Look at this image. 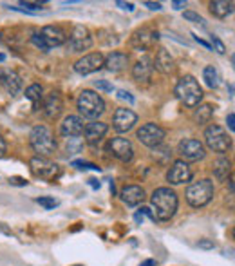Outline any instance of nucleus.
<instances>
[{
    "label": "nucleus",
    "instance_id": "nucleus-1",
    "mask_svg": "<svg viewBox=\"0 0 235 266\" xmlns=\"http://www.w3.org/2000/svg\"><path fill=\"white\" fill-rule=\"evenodd\" d=\"M150 203H152V208L150 210L154 212L157 221H170L176 215L177 212V194L169 187H159L154 190L152 197H150Z\"/></svg>",
    "mask_w": 235,
    "mask_h": 266
},
{
    "label": "nucleus",
    "instance_id": "nucleus-2",
    "mask_svg": "<svg viewBox=\"0 0 235 266\" xmlns=\"http://www.w3.org/2000/svg\"><path fill=\"white\" fill-rule=\"evenodd\" d=\"M29 143L31 149L38 154V158H49L56 152V140L51 129L45 125H36L29 132Z\"/></svg>",
    "mask_w": 235,
    "mask_h": 266
},
{
    "label": "nucleus",
    "instance_id": "nucleus-3",
    "mask_svg": "<svg viewBox=\"0 0 235 266\" xmlns=\"http://www.w3.org/2000/svg\"><path fill=\"white\" fill-rule=\"evenodd\" d=\"M176 96L186 107H197L203 100V89L192 75H184L176 85Z\"/></svg>",
    "mask_w": 235,
    "mask_h": 266
},
{
    "label": "nucleus",
    "instance_id": "nucleus-4",
    "mask_svg": "<svg viewBox=\"0 0 235 266\" xmlns=\"http://www.w3.org/2000/svg\"><path fill=\"white\" fill-rule=\"evenodd\" d=\"M78 110L83 118H89L96 122L103 113H105V102L98 93L90 89H85L78 96Z\"/></svg>",
    "mask_w": 235,
    "mask_h": 266
},
{
    "label": "nucleus",
    "instance_id": "nucleus-5",
    "mask_svg": "<svg viewBox=\"0 0 235 266\" xmlns=\"http://www.w3.org/2000/svg\"><path fill=\"white\" fill-rule=\"evenodd\" d=\"M186 201L190 207L201 208L206 207L214 197V183L210 180H199L186 188Z\"/></svg>",
    "mask_w": 235,
    "mask_h": 266
},
{
    "label": "nucleus",
    "instance_id": "nucleus-6",
    "mask_svg": "<svg viewBox=\"0 0 235 266\" xmlns=\"http://www.w3.org/2000/svg\"><path fill=\"white\" fill-rule=\"evenodd\" d=\"M204 141H206V147L210 150L217 154L228 152V149L231 147V138L228 136V132L221 125L212 123L210 127H206L204 130Z\"/></svg>",
    "mask_w": 235,
    "mask_h": 266
},
{
    "label": "nucleus",
    "instance_id": "nucleus-7",
    "mask_svg": "<svg viewBox=\"0 0 235 266\" xmlns=\"http://www.w3.org/2000/svg\"><path fill=\"white\" fill-rule=\"evenodd\" d=\"M165 136H167V132H165L159 125H156V123H145V125H141V129H137L136 132L137 140L145 145V147H150V149H157V147L163 143Z\"/></svg>",
    "mask_w": 235,
    "mask_h": 266
},
{
    "label": "nucleus",
    "instance_id": "nucleus-8",
    "mask_svg": "<svg viewBox=\"0 0 235 266\" xmlns=\"http://www.w3.org/2000/svg\"><path fill=\"white\" fill-rule=\"evenodd\" d=\"M179 154L183 158V161H199L206 156V150H204V145L199 140H194V138H184L179 141Z\"/></svg>",
    "mask_w": 235,
    "mask_h": 266
},
{
    "label": "nucleus",
    "instance_id": "nucleus-9",
    "mask_svg": "<svg viewBox=\"0 0 235 266\" xmlns=\"http://www.w3.org/2000/svg\"><path fill=\"white\" fill-rule=\"evenodd\" d=\"M29 167H31V172L35 174L40 180H55L60 174V167L53 161L45 160V158H31L29 161Z\"/></svg>",
    "mask_w": 235,
    "mask_h": 266
},
{
    "label": "nucleus",
    "instance_id": "nucleus-10",
    "mask_svg": "<svg viewBox=\"0 0 235 266\" xmlns=\"http://www.w3.org/2000/svg\"><path fill=\"white\" fill-rule=\"evenodd\" d=\"M90 46H92V38H90L89 29H87L85 26H75V29L70 33V38L67 40L69 51L83 53V51H87Z\"/></svg>",
    "mask_w": 235,
    "mask_h": 266
},
{
    "label": "nucleus",
    "instance_id": "nucleus-11",
    "mask_svg": "<svg viewBox=\"0 0 235 266\" xmlns=\"http://www.w3.org/2000/svg\"><path fill=\"white\" fill-rule=\"evenodd\" d=\"M107 149L116 160L123 161V163H129L134 158V147L127 138H112L107 145Z\"/></svg>",
    "mask_w": 235,
    "mask_h": 266
},
{
    "label": "nucleus",
    "instance_id": "nucleus-12",
    "mask_svg": "<svg viewBox=\"0 0 235 266\" xmlns=\"http://www.w3.org/2000/svg\"><path fill=\"white\" fill-rule=\"evenodd\" d=\"M103 62H105V58H103L102 53H89V55L82 56V58L75 63V71L78 75H83V76L90 75V73H96L98 69H102Z\"/></svg>",
    "mask_w": 235,
    "mask_h": 266
},
{
    "label": "nucleus",
    "instance_id": "nucleus-13",
    "mask_svg": "<svg viewBox=\"0 0 235 266\" xmlns=\"http://www.w3.org/2000/svg\"><path fill=\"white\" fill-rule=\"evenodd\" d=\"M190 180H192V170L183 160H177L170 165L169 172H167V181L170 185H183L188 183Z\"/></svg>",
    "mask_w": 235,
    "mask_h": 266
},
{
    "label": "nucleus",
    "instance_id": "nucleus-14",
    "mask_svg": "<svg viewBox=\"0 0 235 266\" xmlns=\"http://www.w3.org/2000/svg\"><path fill=\"white\" fill-rule=\"evenodd\" d=\"M137 123V114L130 109H116L112 116V127L116 132H129Z\"/></svg>",
    "mask_w": 235,
    "mask_h": 266
},
{
    "label": "nucleus",
    "instance_id": "nucleus-15",
    "mask_svg": "<svg viewBox=\"0 0 235 266\" xmlns=\"http://www.w3.org/2000/svg\"><path fill=\"white\" fill-rule=\"evenodd\" d=\"M0 87L8 94H11V96H16L22 91V80H20V76L16 75L15 71L2 67L0 69Z\"/></svg>",
    "mask_w": 235,
    "mask_h": 266
},
{
    "label": "nucleus",
    "instance_id": "nucleus-16",
    "mask_svg": "<svg viewBox=\"0 0 235 266\" xmlns=\"http://www.w3.org/2000/svg\"><path fill=\"white\" fill-rule=\"evenodd\" d=\"M38 35L42 36V40L45 42V46L49 49L63 46L67 42V33L62 28H58V26H45V28H42V31Z\"/></svg>",
    "mask_w": 235,
    "mask_h": 266
},
{
    "label": "nucleus",
    "instance_id": "nucleus-17",
    "mask_svg": "<svg viewBox=\"0 0 235 266\" xmlns=\"http://www.w3.org/2000/svg\"><path fill=\"white\" fill-rule=\"evenodd\" d=\"M83 129H85L83 118L82 116H73V114H69V116L62 122V125H60V132H62V136H65V138L80 136V134L83 132Z\"/></svg>",
    "mask_w": 235,
    "mask_h": 266
},
{
    "label": "nucleus",
    "instance_id": "nucleus-18",
    "mask_svg": "<svg viewBox=\"0 0 235 266\" xmlns=\"http://www.w3.org/2000/svg\"><path fill=\"white\" fill-rule=\"evenodd\" d=\"M107 130H109V125L103 122H90L85 125V129H83V134H85V141L89 145H98L100 141L103 140V136L107 134Z\"/></svg>",
    "mask_w": 235,
    "mask_h": 266
},
{
    "label": "nucleus",
    "instance_id": "nucleus-19",
    "mask_svg": "<svg viewBox=\"0 0 235 266\" xmlns=\"http://www.w3.org/2000/svg\"><path fill=\"white\" fill-rule=\"evenodd\" d=\"M42 110L49 120H55V118L60 116V113L63 110V102H62V96H60L58 91H53V93L47 94Z\"/></svg>",
    "mask_w": 235,
    "mask_h": 266
},
{
    "label": "nucleus",
    "instance_id": "nucleus-20",
    "mask_svg": "<svg viewBox=\"0 0 235 266\" xmlns=\"http://www.w3.org/2000/svg\"><path fill=\"white\" fill-rule=\"evenodd\" d=\"M122 201L127 207H137L145 201V190L137 185H127L122 190Z\"/></svg>",
    "mask_w": 235,
    "mask_h": 266
},
{
    "label": "nucleus",
    "instance_id": "nucleus-21",
    "mask_svg": "<svg viewBox=\"0 0 235 266\" xmlns=\"http://www.w3.org/2000/svg\"><path fill=\"white\" fill-rule=\"evenodd\" d=\"M152 71H154L152 60H150L149 56H143V58L137 60L136 65H134L132 76L136 82H149L150 76H152Z\"/></svg>",
    "mask_w": 235,
    "mask_h": 266
},
{
    "label": "nucleus",
    "instance_id": "nucleus-22",
    "mask_svg": "<svg viewBox=\"0 0 235 266\" xmlns=\"http://www.w3.org/2000/svg\"><path fill=\"white\" fill-rule=\"evenodd\" d=\"M127 63H129V56H127L125 53H122V51H112V53H110V55L105 58L103 65H105L107 69L110 71V73H120V71L125 69Z\"/></svg>",
    "mask_w": 235,
    "mask_h": 266
},
{
    "label": "nucleus",
    "instance_id": "nucleus-23",
    "mask_svg": "<svg viewBox=\"0 0 235 266\" xmlns=\"http://www.w3.org/2000/svg\"><path fill=\"white\" fill-rule=\"evenodd\" d=\"M154 65H156L157 71H161L163 75H169L174 71V58L165 47H161L156 55V60H154Z\"/></svg>",
    "mask_w": 235,
    "mask_h": 266
},
{
    "label": "nucleus",
    "instance_id": "nucleus-24",
    "mask_svg": "<svg viewBox=\"0 0 235 266\" xmlns=\"http://www.w3.org/2000/svg\"><path fill=\"white\" fill-rule=\"evenodd\" d=\"M210 11L217 18H228L233 13V2H224V0H214L210 2Z\"/></svg>",
    "mask_w": 235,
    "mask_h": 266
},
{
    "label": "nucleus",
    "instance_id": "nucleus-25",
    "mask_svg": "<svg viewBox=\"0 0 235 266\" xmlns=\"http://www.w3.org/2000/svg\"><path fill=\"white\" fill-rule=\"evenodd\" d=\"M230 172H231V163L228 158H219V160L214 163V176H216L219 181L228 180Z\"/></svg>",
    "mask_w": 235,
    "mask_h": 266
},
{
    "label": "nucleus",
    "instance_id": "nucleus-26",
    "mask_svg": "<svg viewBox=\"0 0 235 266\" xmlns=\"http://www.w3.org/2000/svg\"><path fill=\"white\" fill-rule=\"evenodd\" d=\"M150 40H152V35L149 33V29H137L130 38V46L134 49H145V47H149Z\"/></svg>",
    "mask_w": 235,
    "mask_h": 266
},
{
    "label": "nucleus",
    "instance_id": "nucleus-27",
    "mask_svg": "<svg viewBox=\"0 0 235 266\" xmlns=\"http://www.w3.org/2000/svg\"><path fill=\"white\" fill-rule=\"evenodd\" d=\"M26 98L31 100L33 103V110H38L40 109V103H42V98H43V89L42 85L38 83H33L26 89Z\"/></svg>",
    "mask_w": 235,
    "mask_h": 266
},
{
    "label": "nucleus",
    "instance_id": "nucleus-28",
    "mask_svg": "<svg viewBox=\"0 0 235 266\" xmlns=\"http://www.w3.org/2000/svg\"><path fill=\"white\" fill-rule=\"evenodd\" d=\"M203 80L204 83H206L210 89H217L221 83V75H219V71L216 69L214 65H206L203 71Z\"/></svg>",
    "mask_w": 235,
    "mask_h": 266
},
{
    "label": "nucleus",
    "instance_id": "nucleus-29",
    "mask_svg": "<svg viewBox=\"0 0 235 266\" xmlns=\"http://www.w3.org/2000/svg\"><path fill=\"white\" fill-rule=\"evenodd\" d=\"M212 116H214V107L208 105V103H204V105H197L196 113H194V122L199 123V125H204V123L210 122Z\"/></svg>",
    "mask_w": 235,
    "mask_h": 266
},
{
    "label": "nucleus",
    "instance_id": "nucleus-30",
    "mask_svg": "<svg viewBox=\"0 0 235 266\" xmlns=\"http://www.w3.org/2000/svg\"><path fill=\"white\" fill-rule=\"evenodd\" d=\"M65 150H67V154H78V152H82V150H83V141H82V138H80V136H76V138H67V141H65Z\"/></svg>",
    "mask_w": 235,
    "mask_h": 266
},
{
    "label": "nucleus",
    "instance_id": "nucleus-31",
    "mask_svg": "<svg viewBox=\"0 0 235 266\" xmlns=\"http://www.w3.org/2000/svg\"><path fill=\"white\" fill-rule=\"evenodd\" d=\"M145 217H149L150 221H154V223H156V215H154V212L150 210L149 207H141L139 210L136 212V215H134V221H136L137 225H143V219H145Z\"/></svg>",
    "mask_w": 235,
    "mask_h": 266
},
{
    "label": "nucleus",
    "instance_id": "nucleus-32",
    "mask_svg": "<svg viewBox=\"0 0 235 266\" xmlns=\"http://www.w3.org/2000/svg\"><path fill=\"white\" fill-rule=\"evenodd\" d=\"M70 165H73V167H76V168H80V170H96V172H100V167H96V165L90 163V161L75 160Z\"/></svg>",
    "mask_w": 235,
    "mask_h": 266
},
{
    "label": "nucleus",
    "instance_id": "nucleus-33",
    "mask_svg": "<svg viewBox=\"0 0 235 266\" xmlns=\"http://www.w3.org/2000/svg\"><path fill=\"white\" fill-rule=\"evenodd\" d=\"M36 203H38L40 207H43V208H45V210H51V208L58 207V201H56L55 197H47V196L38 197V199H36Z\"/></svg>",
    "mask_w": 235,
    "mask_h": 266
},
{
    "label": "nucleus",
    "instance_id": "nucleus-34",
    "mask_svg": "<svg viewBox=\"0 0 235 266\" xmlns=\"http://www.w3.org/2000/svg\"><path fill=\"white\" fill-rule=\"evenodd\" d=\"M184 20L194 22V24H204V18L196 11H184Z\"/></svg>",
    "mask_w": 235,
    "mask_h": 266
},
{
    "label": "nucleus",
    "instance_id": "nucleus-35",
    "mask_svg": "<svg viewBox=\"0 0 235 266\" xmlns=\"http://www.w3.org/2000/svg\"><path fill=\"white\" fill-rule=\"evenodd\" d=\"M94 87L100 89V91H103V93H112L114 91V85L107 82V80H96V82H94Z\"/></svg>",
    "mask_w": 235,
    "mask_h": 266
},
{
    "label": "nucleus",
    "instance_id": "nucleus-36",
    "mask_svg": "<svg viewBox=\"0 0 235 266\" xmlns=\"http://www.w3.org/2000/svg\"><path fill=\"white\" fill-rule=\"evenodd\" d=\"M43 4H45V2H29V0H24V2H20V6H24V8H29L28 11H31V13L40 11Z\"/></svg>",
    "mask_w": 235,
    "mask_h": 266
},
{
    "label": "nucleus",
    "instance_id": "nucleus-37",
    "mask_svg": "<svg viewBox=\"0 0 235 266\" xmlns=\"http://www.w3.org/2000/svg\"><path fill=\"white\" fill-rule=\"evenodd\" d=\"M212 46L216 47V51L219 53V55H224V53H226V46H224V43L221 42V38H219V36L212 35ZM212 46H210V47H212Z\"/></svg>",
    "mask_w": 235,
    "mask_h": 266
},
{
    "label": "nucleus",
    "instance_id": "nucleus-38",
    "mask_svg": "<svg viewBox=\"0 0 235 266\" xmlns=\"http://www.w3.org/2000/svg\"><path fill=\"white\" fill-rule=\"evenodd\" d=\"M31 42L35 43L36 47H38L40 51H43V53H47V51H49V47L45 46V42H43V40H42V36H40L38 33H35V35L31 36Z\"/></svg>",
    "mask_w": 235,
    "mask_h": 266
},
{
    "label": "nucleus",
    "instance_id": "nucleus-39",
    "mask_svg": "<svg viewBox=\"0 0 235 266\" xmlns=\"http://www.w3.org/2000/svg\"><path fill=\"white\" fill-rule=\"evenodd\" d=\"M118 98L125 100V102H129V103H134V96L130 93H127V91H118Z\"/></svg>",
    "mask_w": 235,
    "mask_h": 266
},
{
    "label": "nucleus",
    "instance_id": "nucleus-40",
    "mask_svg": "<svg viewBox=\"0 0 235 266\" xmlns=\"http://www.w3.org/2000/svg\"><path fill=\"white\" fill-rule=\"evenodd\" d=\"M197 247L203 248V250H214V243H212L210 239H201L199 243H197Z\"/></svg>",
    "mask_w": 235,
    "mask_h": 266
},
{
    "label": "nucleus",
    "instance_id": "nucleus-41",
    "mask_svg": "<svg viewBox=\"0 0 235 266\" xmlns=\"http://www.w3.org/2000/svg\"><path fill=\"white\" fill-rule=\"evenodd\" d=\"M116 6H118V8L125 9V11H134V4H132V2H122V0H118Z\"/></svg>",
    "mask_w": 235,
    "mask_h": 266
},
{
    "label": "nucleus",
    "instance_id": "nucleus-42",
    "mask_svg": "<svg viewBox=\"0 0 235 266\" xmlns=\"http://www.w3.org/2000/svg\"><path fill=\"white\" fill-rule=\"evenodd\" d=\"M9 183H11V185H16V187H24V185H28V181L24 180V178L15 176V178H9Z\"/></svg>",
    "mask_w": 235,
    "mask_h": 266
},
{
    "label": "nucleus",
    "instance_id": "nucleus-43",
    "mask_svg": "<svg viewBox=\"0 0 235 266\" xmlns=\"http://www.w3.org/2000/svg\"><path fill=\"white\" fill-rule=\"evenodd\" d=\"M145 8H149L150 11H161L159 2H145Z\"/></svg>",
    "mask_w": 235,
    "mask_h": 266
},
{
    "label": "nucleus",
    "instance_id": "nucleus-44",
    "mask_svg": "<svg viewBox=\"0 0 235 266\" xmlns=\"http://www.w3.org/2000/svg\"><path fill=\"white\" fill-rule=\"evenodd\" d=\"M226 122H228V127H230V130L233 132V130H235V114H233V113L228 114Z\"/></svg>",
    "mask_w": 235,
    "mask_h": 266
},
{
    "label": "nucleus",
    "instance_id": "nucleus-45",
    "mask_svg": "<svg viewBox=\"0 0 235 266\" xmlns=\"http://www.w3.org/2000/svg\"><path fill=\"white\" fill-rule=\"evenodd\" d=\"M6 152H8V145H6L4 138L0 134V156H6Z\"/></svg>",
    "mask_w": 235,
    "mask_h": 266
},
{
    "label": "nucleus",
    "instance_id": "nucleus-46",
    "mask_svg": "<svg viewBox=\"0 0 235 266\" xmlns=\"http://www.w3.org/2000/svg\"><path fill=\"white\" fill-rule=\"evenodd\" d=\"M172 6H174V9H183V8H186V2H184V0H174Z\"/></svg>",
    "mask_w": 235,
    "mask_h": 266
},
{
    "label": "nucleus",
    "instance_id": "nucleus-47",
    "mask_svg": "<svg viewBox=\"0 0 235 266\" xmlns=\"http://www.w3.org/2000/svg\"><path fill=\"white\" fill-rule=\"evenodd\" d=\"M192 36H194V40H196V42L199 43V46L206 47V49H212V47H210V43H208V42H204L203 38H199V36H196V35H192Z\"/></svg>",
    "mask_w": 235,
    "mask_h": 266
},
{
    "label": "nucleus",
    "instance_id": "nucleus-48",
    "mask_svg": "<svg viewBox=\"0 0 235 266\" xmlns=\"http://www.w3.org/2000/svg\"><path fill=\"white\" fill-rule=\"evenodd\" d=\"M89 185L94 188V190H98V188L102 187V185H100V181H98V180H89Z\"/></svg>",
    "mask_w": 235,
    "mask_h": 266
},
{
    "label": "nucleus",
    "instance_id": "nucleus-49",
    "mask_svg": "<svg viewBox=\"0 0 235 266\" xmlns=\"http://www.w3.org/2000/svg\"><path fill=\"white\" fill-rule=\"evenodd\" d=\"M139 266H156V261H154V259H147V261H143Z\"/></svg>",
    "mask_w": 235,
    "mask_h": 266
},
{
    "label": "nucleus",
    "instance_id": "nucleus-50",
    "mask_svg": "<svg viewBox=\"0 0 235 266\" xmlns=\"http://www.w3.org/2000/svg\"><path fill=\"white\" fill-rule=\"evenodd\" d=\"M228 91H230V96L233 98V85H228Z\"/></svg>",
    "mask_w": 235,
    "mask_h": 266
},
{
    "label": "nucleus",
    "instance_id": "nucleus-51",
    "mask_svg": "<svg viewBox=\"0 0 235 266\" xmlns=\"http://www.w3.org/2000/svg\"><path fill=\"white\" fill-rule=\"evenodd\" d=\"M4 60H6V56H4V55H0V62H4Z\"/></svg>",
    "mask_w": 235,
    "mask_h": 266
}]
</instances>
